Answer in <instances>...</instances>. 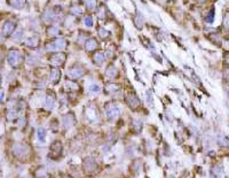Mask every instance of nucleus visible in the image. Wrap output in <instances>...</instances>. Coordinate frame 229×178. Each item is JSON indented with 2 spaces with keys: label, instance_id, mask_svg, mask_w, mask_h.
Returning <instances> with one entry per match:
<instances>
[{
  "label": "nucleus",
  "instance_id": "1",
  "mask_svg": "<svg viewBox=\"0 0 229 178\" xmlns=\"http://www.w3.org/2000/svg\"><path fill=\"white\" fill-rule=\"evenodd\" d=\"M7 59H8V62H9V64H11L12 67H18V66L21 64L22 60H23L21 52H18L17 50L9 51Z\"/></svg>",
  "mask_w": 229,
  "mask_h": 178
},
{
  "label": "nucleus",
  "instance_id": "17",
  "mask_svg": "<svg viewBox=\"0 0 229 178\" xmlns=\"http://www.w3.org/2000/svg\"><path fill=\"white\" fill-rule=\"evenodd\" d=\"M89 90H91V92H94V93H98L100 91V87L98 85H95V84H94V85H91L89 86Z\"/></svg>",
  "mask_w": 229,
  "mask_h": 178
},
{
  "label": "nucleus",
  "instance_id": "10",
  "mask_svg": "<svg viewBox=\"0 0 229 178\" xmlns=\"http://www.w3.org/2000/svg\"><path fill=\"white\" fill-rule=\"evenodd\" d=\"M106 75L108 76V77H110V78H113L115 76L117 75V70H116V68L112 67V66H110L108 69H107L106 71Z\"/></svg>",
  "mask_w": 229,
  "mask_h": 178
},
{
  "label": "nucleus",
  "instance_id": "2",
  "mask_svg": "<svg viewBox=\"0 0 229 178\" xmlns=\"http://www.w3.org/2000/svg\"><path fill=\"white\" fill-rule=\"evenodd\" d=\"M65 46H67V42L63 38H59V39H55L47 44L46 50L48 51V52H55V51L63 50V48H65Z\"/></svg>",
  "mask_w": 229,
  "mask_h": 178
},
{
  "label": "nucleus",
  "instance_id": "9",
  "mask_svg": "<svg viewBox=\"0 0 229 178\" xmlns=\"http://www.w3.org/2000/svg\"><path fill=\"white\" fill-rule=\"evenodd\" d=\"M98 47V42L94 38H89L88 40H86V51H94Z\"/></svg>",
  "mask_w": 229,
  "mask_h": 178
},
{
  "label": "nucleus",
  "instance_id": "12",
  "mask_svg": "<svg viewBox=\"0 0 229 178\" xmlns=\"http://www.w3.org/2000/svg\"><path fill=\"white\" fill-rule=\"evenodd\" d=\"M70 13L74 15H81L83 14V9L79 6H74V7L70 8Z\"/></svg>",
  "mask_w": 229,
  "mask_h": 178
},
{
  "label": "nucleus",
  "instance_id": "5",
  "mask_svg": "<svg viewBox=\"0 0 229 178\" xmlns=\"http://www.w3.org/2000/svg\"><path fill=\"white\" fill-rule=\"evenodd\" d=\"M83 75H84V70L80 67H71L68 71V76L74 79L80 78Z\"/></svg>",
  "mask_w": 229,
  "mask_h": 178
},
{
  "label": "nucleus",
  "instance_id": "16",
  "mask_svg": "<svg viewBox=\"0 0 229 178\" xmlns=\"http://www.w3.org/2000/svg\"><path fill=\"white\" fill-rule=\"evenodd\" d=\"M99 33H100V37H101V38H103V39H104V38H107V37H109V32L106 31L104 29H100Z\"/></svg>",
  "mask_w": 229,
  "mask_h": 178
},
{
  "label": "nucleus",
  "instance_id": "6",
  "mask_svg": "<svg viewBox=\"0 0 229 178\" xmlns=\"http://www.w3.org/2000/svg\"><path fill=\"white\" fill-rule=\"evenodd\" d=\"M107 114L110 118L116 117L117 115L119 114V108L113 103H108L107 105Z\"/></svg>",
  "mask_w": 229,
  "mask_h": 178
},
{
  "label": "nucleus",
  "instance_id": "14",
  "mask_svg": "<svg viewBox=\"0 0 229 178\" xmlns=\"http://www.w3.org/2000/svg\"><path fill=\"white\" fill-rule=\"evenodd\" d=\"M84 23L86 27H92V25H93V20H92L91 16H85Z\"/></svg>",
  "mask_w": 229,
  "mask_h": 178
},
{
  "label": "nucleus",
  "instance_id": "8",
  "mask_svg": "<svg viewBox=\"0 0 229 178\" xmlns=\"http://www.w3.org/2000/svg\"><path fill=\"white\" fill-rule=\"evenodd\" d=\"M50 82L53 83V84H55V83H57L59 81H60L61 78V71L59 70V69H53V70H50Z\"/></svg>",
  "mask_w": 229,
  "mask_h": 178
},
{
  "label": "nucleus",
  "instance_id": "24",
  "mask_svg": "<svg viewBox=\"0 0 229 178\" xmlns=\"http://www.w3.org/2000/svg\"><path fill=\"white\" fill-rule=\"evenodd\" d=\"M199 1H203V0H199Z\"/></svg>",
  "mask_w": 229,
  "mask_h": 178
},
{
  "label": "nucleus",
  "instance_id": "4",
  "mask_svg": "<svg viewBox=\"0 0 229 178\" xmlns=\"http://www.w3.org/2000/svg\"><path fill=\"white\" fill-rule=\"evenodd\" d=\"M15 28H16V24L14 22L9 21V20L5 21L4 25H2V33H4V36H11L14 32Z\"/></svg>",
  "mask_w": 229,
  "mask_h": 178
},
{
  "label": "nucleus",
  "instance_id": "19",
  "mask_svg": "<svg viewBox=\"0 0 229 178\" xmlns=\"http://www.w3.org/2000/svg\"><path fill=\"white\" fill-rule=\"evenodd\" d=\"M21 33H22V31H17V32H16V33H15V37H14L15 40H18V39H20V38H21V37H22Z\"/></svg>",
  "mask_w": 229,
  "mask_h": 178
},
{
  "label": "nucleus",
  "instance_id": "23",
  "mask_svg": "<svg viewBox=\"0 0 229 178\" xmlns=\"http://www.w3.org/2000/svg\"><path fill=\"white\" fill-rule=\"evenodd\" d=\"M0 85H1V77H0Z\"/></svg>",
  "mask_w": 229,
  "mask_h": 178
},
{
  "label": "nucleus",
  "instance_id": "22",
  "mask_svg": "<svg viewBox=\"0 0 229 178\" xmlns=\"http://www.w3.org/2000/svg\"><path fill=\"white\" fill-rule=\"evenodd\" d=\"M226 61H227V64L229 66V54L227 55V57H226Z\"/></svg>",
  "mask_w": 229,
  "mask_h": 178
},
{
  "label": "nucleus",
  "instance_id": "3",
  "mask_svg": "<svg viewBox=\"0 0 229 178\" xmlns=\"http://www.w3.org/2000/svg\"><path fill=\"white\" fill-rule=\"evenodd\" d=\"M65 59H67V55H65L64 53H55V54H53V55L50 57V63L53 64V66L57 67V66L63 64L64 61H65Z\"/></svg>",
  "mask_w": 229,
  "mask_h": 178
},
{
  "label": "nucleus",
  "instance_id": "13",
  "mask_svg": "<svg viewBox=\"0 0 229 178\" xmlns=\"http://www.w3.org/2000/svg\"><path fill=\"white\" fill-rule=\"evenodd\" d=\"M47 33L48 35H52V36H55L59 33V28L57 27H50V28H48V30H47Z\"/></svg>",
  "mask_w": 229,
  "mask_h": 178
},
{
  "label": "nucleus",
  "instance_id": "20",
  "mask_svg": "<svg viewBox=\"0 0 229 178\" xmlns=\"http://www.w3.org/2000/svg\"><path fill=\"white\" fill-rule=\"evenodd\" d=\"M213 20V9L210 12V14H208V22H212Z\"/></svg>",
  "mask_w": 229,
  "mask_h": 178
},
{
  "label": "nucleus",
  "instance_id": "18",
  "mask_svg": "<svg viewBox=\"0 0 229 178\" xmlns=\"http://www.w3.org/2000/svg\"><path fill=\"white\" fill-rule=\"evenodd\" d=\"M39 138H42V140L45 138V130L44 129H39Z\"/></svg>",
  "mask_w": 229,
  "mask_h": 178
},
{
  "label": "nucleus",
  "instance_id": "11",
  "mask_svg": "<svg viewBox=\"0 0 229 178\" xmlns=\"http://www.w3.org/2000/svg\"><path fill=\"white\" fill-rule=\"evenodd\" d=\"M94 60H95V63L98 62V64H102L103 61H104V55H103V53L98 52V53L95 54V57H94Z\"/></svg>",
  "mask_w": 229,
  "mask_h": 178
},
{
  "label": "nucleus",
  "instance_id": "21",
  "mask_svg": "<svg viewBox=\"0 0 229 178\" xmlns=\"http://www.w3.org/2000/svg\"><path fill=\"white\" fill-rule=\"evenodd\" d=\"M225 24L227 25V27H229V15H227V16H226V21H225Z\"/></svg>",
  "mask_w": 229,
  "mask_h": 178
},
{
  "label": "nucleus",
  "instance_id": "7",
  "mask_svg": "<svg viewBox=\"0 0 229 178\" xmlns=\"http://www.w3.org/2000/svg\"><path fill=\"white\" fill-rule=\"evenodd\" d=\"M24 44L28 47L36 48V47H38V45H39V37H36V36H33V37H29V38L25 39Z\"/></svg>",
  "mask_w": 229,
  "mask_h": 178
},
{
  "label": "nucleus",
  "instance_id": "15",
  "mask_svg": "<svg viewBox=\"0 0 229 178\" xmlns=\"http://www.w3.org/2000/svg\"><path fill=\"white\" fill-rule=\"evenodd\" d=\"M88 8H94L96 6V0H85Z\"/></svg>",
  "mask_w": 229,
  "mask_h": 178
}]
</instances>
